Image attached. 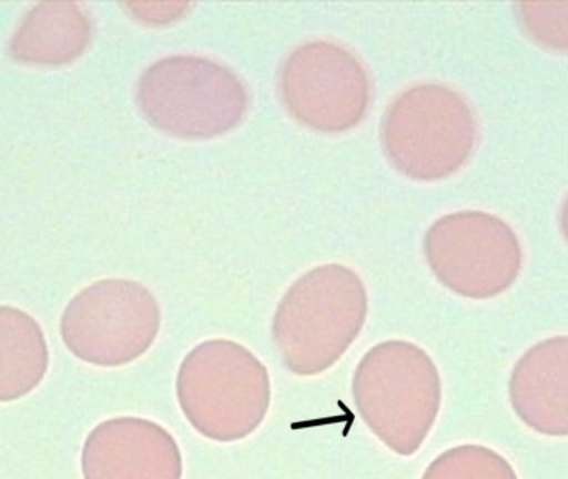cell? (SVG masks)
I'll return each mask as SVG.
<instances>
[{
	"label": "cell",
	"mask_w": 568,
	"mask_h": 479,
	"mask_svg": "<svg viewBox=\"0 0 568 479\" xmlns=\"http://www.w3.org/2000/svg\"><path fill=\"white\" fill-rule=\"evenodd\" d=\"M367 313V289L347 266L305 273L282 296L272 322L282 365L297 376L327 371L361 335Z\"/></svg>",
	"instance_id": "1"
},
{
	"label": "cell",
	"mask_w": 568,
	"mask_h": 479,
	"mask_svg": "<svg viewBox=\"0 0 568 479\" xmlns=\"http://www.w3.org/2000/svg\"><path fill=\"white\" fill-rule=\"evenodd\" d=\"M352 396L367 428L398 456H412L440 412V373L420 346L388 339L368 349L358 363Z\"/></svg>",
	"instance_id": "2"
},
{
	"label": "cell",
	"mask_w": 568,
	"mask_h": 479,
	"mask_svg": "<svg viewBox=\"0 0 568 479\" xmlns=\"http://www.w3.org/2000/svg\"><path fill=\"white\" fill-rule=\"evenodd\" d=\"M175 395L189 425L217 442L257 431L271 408L267 366L241 343L207 339L179 366Z\"/></svg>",
	"instance_id": "3"
},
{
	"label": "cell",
	"mask_w": 568,
	"mask_h": 479,
	"mask_svg": "<svg viewBox=\"0 0 568 479\" xmlns=\"http://www.w3.org/2000/svg\"><path fill=\"white\" fill-rule=\"evenodd\" d=\"M382 146L397 172L418 182L457 173L477 146L478 125L470 103L444 83H418L388 105Z\"/></svg>",
	"instance_id": "4"
},
{
	"label": "cell",
	"mask_w": 568,
	"mask_h": 479,
	"mask_svg": "<svg viewBox=\"0 0 568 479\" xmlns=\"http://www.w3.org/2000/svg\"><path fill=\"white\" fill-rule=\"evenodd\" d=\"M149 123L165 135L211 140L244 120L248 93L229 67L201 55H171L145 69L135 92Z\"/></svg>",
	"instance_id": "5"
},
{
	"label": "cell",
	"mask_w": 568,
	"mask_h": 479,
	"mask_svg": "<svg viewBox=\"0 0 568 479\" xmlns=\"http://www.w3.org/2000/svg\"><path fill=\"white\" fill-rule=\"evenodd\" d=\"M161 306L132 279L92 283L65 306L61 335L72 355L95 366H124L149 351L161 332Z\"/></svg>",
	"instance_id": "6"
},
{
	"label": "cell",
	"mask_w": 568,
	"mask_h": 479,
	"mask_svg": "<svg viewBox=\"0 0 568 479\" xmlns=\"http://www.w3.org/2000/svg\"><path fill=\"white\" fill-rule=\"evenodd\" d=\"M424 253L432 273L450 292L488 299L507 292L521 272L520 240L494 213H448L425 233Z\"/></svg>",
	"instance_id": "7"
},
{
	"label": "cell",
	"mask_w": 568,
	"mask_h": 479,
	"mask_svg": "<svg viewBox=\"0 0 568 479\" xmlns=\"http://www.w3.org/2000/svg\"><path fill=\"white\" fill-rule=\"evenodd\" d=\"M278 93L301 125L318 133H344L367 115L372 86L354 52L331 40H312L282 63Z\"/></svg>",
	"instance_id": "8"
},
{
	"label": "cell",
	"mask_w": 568,
	"mask_h": 479,
	"mask_svg": "<svg viewBox=\"0 0 568 479\" xmlns=\"http://www.w3.org/2000/svg\"><path fill=\"white\" fill-rule=\"evenodd\" d=\"M84 479H182L174 436L152 419L119 416L95 426L82 448Z\"/></svg>",
	"instance_id": "9"
},
{
	"label": "cell",
	"mask_w": 568,
	"mask_h": 479,
	"mask_svg": "<svg viewBox=\"0 0 568 479\" xmlns=\"http://www.w3.org/2000/svg\"><path fill=\"white\" fill-rule=\"evenodd\" d=\"M508 396L525 426L554 438L568 436V335L541 339L518 358Z\"/></svg>",
	"instance_id": "10"
},
{
	"label": "cell",
	"mask_w": 568,
	"mask_h": 479,
	"mask_svg": "<svg viewBox=\"0 0 568 479\" xmlns=\"http://www.w3.org/2000/svg\"><path fill=\"white\" fill-rule=\"evenodd\" d=\"M92 42V20L82 3H38L26 13L9 53L19 63L61 67L78 60Z\"/></svg>",
	"instance_id": "11"
},
{
	"label": "cell",
	"mask_w": 568,
	"mask_h": 479,
	"mask_svg": "<svg viewBox=\"0 0 568 479\" xmlns=\"http://www.w3.org/2000/svg\"><path fill=\"white\" fill-rule=\"evenodd\" d=\"M49 368V348L34 316L0 306V402L34 391Z\"/></svg>",
	"instance_id": "12"
},
{
	"label": "cell",
	"mask_w": 568,
	"mask_h": 479,
	"mask_svg": "<svg viewBox=\"0 0 568 479\" xmlns=\"http://www.w3.org/2000/svg\"><path fill=\"white\" fill-rule=\"evenodd\" d=\"M422 479H518L514 466L494 449L460 445L438 455Z\"/></svg>",
	"instance_id": "13"
},
{
	"label": "cell",
	"mask_w": 568,
	"mask_h": 479,
	"mask_svg": "<svg viewBox=\"0 0 568 479\" xmlns=\"http://www.w3.org/2000/svg\"><path fill=\"white\" fill-rule=\"evenodd\" d=\"M515 16L531 42L548 52L568 53V2H521Z\"/></svg>",
	"instance_id": "14"
},
{
	"label": "cell",
	"mask_w": 568,
	"mask_h": 479,
	"mask_svg": "<svg viewBox=\"0 0 568 479\" xmlns=\"http://www.w3.org/2000/svg\"><path fill=\"white\" fill-rule=\"evenodd\" d=\"M560 230L561 235L565 236V240L568 242V196L564 200V203H561L560 208Z\"/></svg>",
	"instance_id": "15"
}]
</instances>
